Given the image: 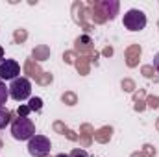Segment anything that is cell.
<instances>
[{"label": "cell", "instance_id": "3", "mask_svg": "<svg viewBox=\"0 0 159 157\" xmlns=\"http://www.w3.org/2000/svg\"><path fill=\"white\" fill-rule=\"evenodd\" d=\"M52 150L50 139L44 135H34L28 141V154L32 157H46Z\"/></svg>", "mask_w": 159, "mask_h": 157}, {"label": "cell", "instance_id": "8", "mask_svg": "<svg viewBox=\"0 0 159 157\" xmlns=\"http://www.w3.org/2000/svg\"><path fill=\"white\" fill-rule=\"evenodd\" d=\"M9 120H11V113L2 107V109H0V129H4V128L9 124Z\"/></svg>", "mask_w": 159, "mask_h": 157}, {"label": "cell", "instance_id": "5", "mask_svg": "<svg viewBox=\"0 0 159 157\" xmlns=\"http://www.w3.org/2000/svg\"><path fill=\"white\" fill-rule=\"evenodd\" d=\"M19 74H20V65L15 59H4L0 63V79L2 81H6V79L13 81L15 78H19Z\"/></svg>", "mask_w": 159, "mask_h": 157}, {"label": "cell", "instance_id": "14", "mask_svg": "<svg viewBox=\"0 0 159 157\" xmlns=\"http://www.w3.org/2000/svg\"><path fill=\"white\" fill-rule=\"evenodd\" d=\"M56 157H69L67 154H59V155H56Z\"/></svg>", "mask_w": 159, "mask_h": 157}, {"label": "cell", "instance_id": "9", "mask_svg": "<svg viewBox=\"0 0 159 157\" xmlns=\"http://www.w3.org/2000/svg\"><path fill=\"white\" fill-rule=\"evenodd\" d=\"M28 107H30V111H41L43 109V100L41 98H30Z\"/></svg>", "mask_w": 159, "mask_h": 157}, {"label": "cell", "instance_id": "10", "mask_svg": "<svg viewBox=\"0 0 159 157\" xmlns=\"http://www.w3.org/2000/svg\"><path fill=\"white\" fill-rule=\"evenodd\" d=\"M69 157H89V154H87L85 150H72Z\"/></svg>", "mask_w": 159, "mask_h": 157}, {"label": "cell", "instance_id": "1", "mask_svg": "<svg viewBox=\"0 0 159 157\" xmlns=\"http://www.w3.org/2000/svg\"><path fill=\"white\" fill-rule=\"evenodd\" d=\"M11 135L17 141H30L35 135V124L32 118L28 117H19L11 122Z\"/></svg>", "mask_w": 159, "mask_h": 157}, {"label": "cell", "instance_id": "13", "mask_svg": "<svg viewBox=\"0 0 159 157\" xmlns=\"http://www.w3.org/2000/svg\"><path fill=\"white\" fill-rule=\"evenodd\" d=\"M0 59H4V48L0 46Z\"/></svg>", "mask_w": 159, "mask_h": 157}, {"label": "cell", "instance_id": "12", "mask_svg": "<svg viewBox=\"0 0 159 157\" xmlns=\"http://www.w3.org/2000/svg\"><path fill=\"white\" fill-rule=\"evenodd\" d=\"M154 69L157 70V74H159V52L154 56Z\"/></svg>", "mask_w": 159, "mask_h": 157}, {"label": "cell", "instance_id": "2", "mask_svg": "<svg viewBox=\"0 0 159 157\" xmlns=\"http://www.w3.org/2000/svg\"><path fill=\"white\" fill-rule=\"evenodd\" d=\"M7 91H9V98H13L15 102H24L32 94V83H30L28 78L19 76V78H15L9 83Z\"/></svg>", "mask_w": 159, "mask_h": 157}, {"label": "cell", "instance_id": "6", "mask_svg": "<svg viewBox=\"0 0 159 157\" xmlns=\"http://www.w3.org/2000/svg\"><path fill=\"white\" fill-rule=\"evenodd\" d=\"M98 7H100V11H102V15H106L107 19H115L117 17V13H119V2L117 0H102L100 4H98Z\"/></svg>", "mask_w": 159, "mask_h": 157}, {"label": "cell", "instance_id": "11", "mask_svg": "<svg viewBox=\"0 0 159 157\" xmlns=\"http://www.w3.org/2000/svg\"><path fill=\"white\" fill-rule=\"evenodd\" d=\"M17 113H19V117H28V115H30V107H28V105H20Z\"/></svg>", "mask_w": 159, "mask_h": 157}, {"label": "cell", "instance_id": "4", "mask_svg": "<svg viewBox=\"0 0 159 157\" xmlns=\"http://www.w3.org/2000/svg\"><path fill=\"white\" fill-rule=\"evenodd\" d=\"M124 28L129 30V32H139V30H144L146 26V15L141 11V9H129L124 13Z\"/></svg>", "mask_w": 159, "mask_h": 157}, {"label": "cell", "instance_id": "7", "mask_svg": "<svg viewBox=\"0 0 159 157\" xmlns=\"http://www.w3.org/2000/svg\"><path fill=\"white\" fill-rule=\"evenodd\" d=\"M7 98H9V91H7V87H6V83L0 79V109L6 105V102H7Z\"/></svg>", "mask_w": 159, "mask_h": 157}]
</instances>
